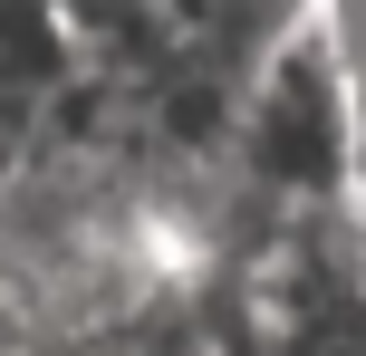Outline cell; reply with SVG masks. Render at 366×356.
Listing matches in <instances>:
<instances>
[{"label": "cell", "instance_id": "cell-1", "mask_svg": "<svg viewBox=\"0 0 366 356\" xmlns=\"http://www.w3.org/2000/svg\"><path fill=\"white\" fill-rule=\"evenodd\" d=\"M222 173H232V193L260 222H270V212H347V203H366L357 87H347V68H337L318 10H299L290 29L251 58V87H241Z\"/></svg>", "mask_w": 366, "mask_h": 356}, {"label": "cell", "instance_id": "cell-2", "mask_svg": "<svg viewBox=\"0 0 366 356\" xmlns=\"http://www.w3.org/2000/svg\"><path fill=\"white\" fill-rule=\"evenodd\" d=\"M77 77H87V39L68 0H0V203L49 154V126Z\"/></svg>", "mask_w": 366, "mask_h": 356}, {"label": "cell", "instance_id": "cell-3", "mask_svg": "<svg viewBox=\"0 0 366 356\" xmlns=\"http://www.w3.org/2000/svg\"><path fill=\"white\" fill-rule=\"evenodd\" d=\"M309 10H318V29H328L337 68H347V87H357V126H366V0H309Z\"/></svg>", "mask_w": 366, "mask_h": 356}]
</instances>
